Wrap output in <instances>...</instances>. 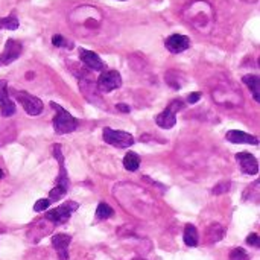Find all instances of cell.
I'll return each mask as SVG.
<instances>
[{
    "mask_svg": "<svg viewBox=\"0 0 260 260\" xmlns=\"http://www.w3.org/2000/svg\"><path fill=\"white\" fill-rule=\"evenodd\" d=\"M23 52V46L21 43H18L17 40L9 38L5 44V49L0 55V65H8L11 63H14Z\"/></svg>",
    "mask_w": 260,
    "mask_h": 260,
    "instance_id": "obj_13",
    "label": "cell"
},
{
    "mask_svg": "<svg viewBox=\"0 0 260 260\" xmlns=\"http://www.w3.org/2000/svg\"><path fill=\"white\" fill-rule=\"evenodd\" d=\"M242 82L251 90L254 101L260 102V78L257 75H245L242 78Z\"/></svg>",
    "mask_w": 260,
    "mask_h": 260,
    "instance_id": "obj_22",
    "label": "cell"
},
{
    "mask_svg": "<svg viewBox=\"0 0 260 260\" xmlns=\"http://www.w3.org/2000/svg\"><path fill=\"white\" fill-rule=\"evenodd\" d=\"M184 17L195 29L202 34L210 32L213 28V9L204 0H196V2L191 3V6L184 11Z\"/></svg>",
    "mask_w": 260,
    "mask_h": 260,
    "instance_id": "obj_2",
    "label": "cell"
},
{
    "mask_svg": "<svg viewBox=\"0 0 260 260\" xmlns=\"http://www.w3.org/2000/svg\"><path fill=\"white\" fill-rule=\"evenodd\" d=\"M20 26V21L17 17L9 15V17H2L0 18V29H6V31H15Z\"/></svg>",
    "mask_w": 260,
    "mask_h": 260,
    "instance_id": "obj_26",
    "label": "cell"
},
{
    "mask_svg": "<svg viewBox=\"0 0 260 260\" xmlns=\"http://www.w3.org/2000/svg\"><path fill=\"white\" fill-rule=\"evenodd\" d=\"M52 152H54V157L58 161L60 175H58L55 187L49 192V202L51 204L57 202L61 198H64L68 192V189H70V180H68V175H67V168H65V163H64V155H63V151H61V145H54Z\"/></svg>",
    "mask_w": 260,
    "mask_h": 260,
    "instance_id": "obj_3",
    "label": "cell"
},
{
    "mask_svg": "<svg viewBox=\"0 0 260 260\" xmlns=\"http://www.w3.org/2000/svg\"><path fill=\"white\" fill-rule=\"evenodd\" d=\"M0 113L3 117H11L15 114V104L9 98L8 82L5 79L0 81Z\"/></svg>",
    "mask_w": 260,
    "mask_h": 260,
    "instance_id": "obj_14",
    "label": "cell"
},
{
    "mask_svg": "<svg viewBox=\"0 0 260 260\" xmlns=\"http://www.w3.org/2000/svg\"><path fill=\"white\" fill-rule=\"evenodd\" d=\"M183 108H184V102H183L181 99L172 101V102L168 105L166 110L161 111V113L155 117V124H157L160 128H163V130H171V128H174V127L177 125V113H178L180 110H183Z\"/></svg>",
    "mask_w": 260,
    "mask_h": 260,
    "instance_id": "obj_8",
    "label": "cell"
},
{
    "mask_svg": "<svg viewBox=\"0 0 260 260\" xmlns=\"http://www.w3.org/2000/svg\"><path fill=\"white\" fill-rule=\"evenodd\" d=\"M116 108H117V111H121V113H124V114H128V113L131 111L130 105H127V104H117Z\"/></svg>",
    "mask_w": 260,
    "mask_h": 260,
    "instance_id": "obj_34",
    "label": "cell"
},
{
    "mask_svg": "<svg viewBox=\"0 0 260 260\" xmlns=\"http://www.w3.org/2000/svg\"><path fill=\"white\" fill-rule=\"evenodd\" d=\"M201 99V93H198V91H195V93H191V94H189V96H187V104H196L198 101Z\"/></svg>",
    "mask_w": 260,
    "mask_h": 260,
    "instance_id": "obj_33",
    "label": "cell"
},
{
    "mask_svg": "<svg viewBox=\"0 0 260 260\" xmlns=\"http://www.w3.org/2000/svg\"><path fill=\"white\" fill-rule=\"evenodd\" d=\"M124 168L130 172H135L140 168V157L135 152H128L124 157Z\"/></svg>",
    "mask_w": 260,
    "mask_h": 260,
    "instance_id": "obj_25",
    "label": "cell"
},
{
    "mask_svg": "<svg viewBox=\"0 0 260 260\" xmlns=\"http://www.w3.org/2000/svg\"><path fill=\"white\" fill-rule=\"evenodd\" d=\"M245 3H257V0H242Z\"/></svg>",
    "mask_w": 260,
    "mask_h": 260,
    "instance_id": "obj_35",
    "label": "cell"
},
{
    "mask_svg": "<svg viewBox=\"0 0 260 260\" xmlns=\"http://www.w3.org/2000/svg\"><path fill=\"white\" fill-rule=\"evenodd\" d=\"M132 260H146V259H143V257H135V259H132Z\"/></svg>",
    "mask_w": 260,
    "mask_h": 260,
    "instance_id": "obj_36",
    "label": "cell"
},
{
    "mask_svg": "<svg viewBox=\"0 0 260 260\" xmlns=\"http://www.w3.org/2000/svg\"><path fill=\"white\" fill-rule=\"evenodd\" d=\"M247 244L256 247V248H259V247H260V238H259V234H257V233H251V234L248 236V238H247Z\"/></svg>",
    "mask_w": 260,
    "mask_h": 260,
    "instance_id": "obj_32",
    "label": "cell"
},
{
    "mask_svg": "<svg viewBox=\"0 0 260 260\" xmlns=\"http://www.w3.org/2000/svg\"><path fill=\"white\" fill-rule=\"evenodd\" d=\"M227 191H230V183H228V181L219 183V184L213 189V194H215V195H221V194H224V192H227Z\"/></svg>",
    "mask_w": 260,
    "mask_h": 260,
    "instance_id": "obj_31",
    "label": "cell"
},
{
    "mask_svg": "<svg viewBox=\"0 0 260 260\" xmlns=\"http://www.w3.org/2000/svg\"><path fill=\"white\" fill-rule=\"evenodd\" d=\"M121 2H127V0H121Z\"/></svg>",
    "mask_w": 260,
    "mask_h": 260,
    "instance_id": "obj_38",
    "label": "cell"
},
{
    "mask_svg": "<svg viewBox=\"0 0 260 260\" xmlns=\"http://www.w3.org/2000/svg\"><path fill=\"white\" fill-rule=\"evenodd\" d=\"M0 178H3V171L2 169H0Z\"/></svg>",
    "mask_w": 260,
    "mask_h": 260,
    "instance_id": "obj_37",
    "label": "cell"
},
{
    "mask_svg": "<svg viewBox=\"0 0 260 260\" xmlns=\"http://www.w3.org/2000/svg\"><path fill=\"white\" fill-rule=\"evenodd\" d=\"M72 242V236L70 234H64V233H58L52 236V245L58 254L60 260H68V245Z\"/></svg>",
    "mask_w": 260,
    "mask_h": 260,
    "instance_id": "obj_17",
    "label": "cell"
},
{
    "mask_svg": "<svg viewBox=\"0 0 260 260\" xmlns=\"http://www.w3.org/2000/svg\"><path fill=\"white\" fill-rule=\"evenodd\" d=\"M104 141L111 146L121 148V149H127L131 148L134 145V137L127 132V131H117V130H111V128H105L104 130Z\"/></svg>",
    "mask_w": 260,
    "mask_h": 260,
    "instance_id": "obj_10",
    "label": "cell"
},
{
    "mask_svg": "<svg viewBox=\"0 0 260 260\" xmlns=\"http://www.w3.org/2000/svg\"><path fill=\"white\" fill-rule=\"evenodd\" d=\"M49 205H51L49 199H38V201L34 204V211L40 213V211H44V210L49 208Z\"/></svg>",
    "mask_w": 260,
    "mask_h": 260,
    "instance_id": "obj_30",
    "label": "cell"
},
{
    "mask_svg": "<svg viewBox=\"0 0 260 260\" xmlns=\"http://www.w3.org/2000/svg\"><path fill=\"white\" fill-rule=\"evenodd\" d=\"M211 98L219 105L224 107H239L242 105V93L231 87L230 84H218L215 88H211Z\"/></svg>",
    "mask_w": 260,
    "mask_h": 260,
    "instance_id": "obj_5",
    "label": "cell"
},
{
    "mask_svg": "<svg viewBox=\"0 0 260 260\" xmlns=\"http://www.w3.org/2000/svg\"><path fill=\"white\" fill-rule=\"evenodd\" d=\"M164 46H166V49L171 54H181V52L187 51L189 47H191V38H189L187 35L174 34V35L166 38Z\"/></svg>",
    "mask_w": 260,
    "mask_h": 260,
    "instance_id": "obj_15",
    "label": "cell"
},
{
    "mask_svg": "<svg viewBox=\"0 0 260 260\" xmlns=\"http://www.w3.org/2000/svg\"><path fill=\"white\" fill-rule=\"evenodd\" d=\"M79 88H81V93L84 94V98L93 104V105H96V107H101V108H107L105 104H104V99L101 96V91L98 90V85L94 84L91 79L88 78H82L79 81Z\"/></svg>",
    "mask_w": 260,
    "mask_h": 260,
    "instance_id": "obj_12",
    "label": "cell"
},
{
    "mask_svg": "<svg viewBox=\"0 0 260 260\" xmlns=\"http://www.w3.org/2000/svg\"><path fill=\"white\" fill-rule=\"evenodd\" d=\"M224 236H225V228L219 224H211L207 231H205V244L207 245H213L219 241L224 239Z\"/></svg>",
    "mask_w": 260,
    "mask_h": 260,
    "instance_id": "obj_21",
    "label": "cell"
},
{
    "mask_svg": "<svg viewBox=\"0 0 260 260\" xmlns=\"http://www.w3.org/2000/svg\"><path fill=\"white\" fill-rule=\"evenodd\" d=\"M230 260H250V256L244 248H234L230 253Z\"/></svg>",
    "mask_w": 260,
    "mask_h": 260,
    "instance_id": "obj_29",
    "label": "cell"
},
{
    "mask_svg": "<svg viewBox=\"0 0 260 260\" xmlns=\"http://www.w3.org/2000/svg\"><path fill=\"white\" fill-rule=\"evenodd\" d=\"M51 107L57 111L54 121H52V125H54V130L57 134H60V135L68 134V132H73L78 128L79 122L67 110H64L57 102H51Z\"/></svg>",
    "mask_w": 260,
    "mask_h": 260,
    "instance_id": "obj_6",
    "label": "cell"
},
{
    "mask_svg": "<svg viewBox=\"0 0 260 260\" xmlns=\"http://www.w3.org/2000/svg\"><path fill=\"white\" fill-rule=\"evenodd\" d=\"M79 58L85 64V67H88L90 70H94V72H102V70L105 68V64L101 60V57L91 51L79 49Z\"/></svg>",
    "mask_w": 260,
    "mask_h": 260,
    "instance_id": "obj_19",
    "label": "cell"
},
{
    "mask_svg": "<svg viewBox=\"0 0 260 260\" xmlns=\"http://www.w3.org/2000/svg\"><path fill=\"white\" fill-rule=\"evenodd\" d=\"M113 195L128 213L140 218L149 219L157 213V202L146 192L134 183H117L113 187Z\"/></svg>",
    "mask_w": 260,
    "mask_h": 260,
    "instance_id": "obj_1",
    "label": "cell"
},
{
    "mask_svg": "<svg viewBox=\"0 0 260 260\" xmlns=\"http://www.w3.org/2000/svg\"><path fill=\"white\" fill-rule=\"evenodd\" d=\"M70 21L75 28H82L85 31L98 29L102 23V15L94 6H79L70 15Z\"/></svg>",
    "mask_w": 260,
    "mask_h": 260,
    "instance_id": "obj_4",
    "label": "cell"
},
{
    "mask_svg": "<svg viewBox=\"0 0 260 260\" xmlns=\"http://www.w3.org/2000/svg\"><path fill=\"white\" fill-rule=\"evenodd\" d=\"M15 101L20 102V105L23 107V110H25L29 116H38L43 113V101L37 96H34V94L28 93V91H17L14 90L12 91Z\"/></svg>",
    "mask_w": 260,
    "mask_h": 260,
    "instance_id": "obj_9",
    "label": "cell"
},
{
    "mask_svg": "<svg viewBox=\"0 0 260 260\" xmlns=\"http://www.w3.org/2000/svg\"><path fill=\"white\" fill-rule=\"evenodd\" d=\"M78 208H79V204L78 202H75V201H65L61 205H58V207H55V208L47 211L44 218L47 221H51L54 225H61V224H65L70 219V216H72Z\"/></svg>",
    "mask_w": 260,
    "mask_h": 260,
    "instance_id": "obj_7",
    "label": "cell"
},
{
    "mask_svg": "<svg viewBox=\"0 0 260 260\" xmlns=\"http://www.w3.org/2000/svg\"><path fill=\"white\" fill-rule=\"evenodd\" d=\"M236 160H238L241 171L247 175H256L259 172V161L253 154L248 152H239L236 154Z\"/></svg>",
    "mask_w": 260,
    "mask_h": 260,
    "instance_id": "obj_18",
    "label": "cell"
},
{
    "mask_svg": "<svg viewBox=\"0 0 260 260\" xmlns=\"http://www.w3.org/2000/svg\"><path fill=\"white\" fill-rule=\"evenodd\" d=\"M114 215V210L111 208V205H108L107 202H101L96 208V219L98 221H104L108 219Z\"/></svg>",
    "mask_w": 260,
    "mask_h": 260,
    "instance_id": "obj_27",
    "label": "cell"
},
{
    "mask_svg": "<svg viewBox=\"0 0 260 260\" xmlns=\"http://www.w3.org/2000/svg\"><path fill=\"white\" fill-rule=\"evenodd\" d=\"M98 90L102 93H111L117 88H121L122 85V76L117 70H107V72H102L98 82Z\"/></svg>",
    "mask_w": 260,
    "mask_h": 260,
    "instance_id": "obj_11",
    "label": "cell"
},
{
    "mask_svg": "<svg viewBox=\"0 0 260 260\" xmlns=\"http://www.w3.org/2000/svg\"><path fill=\"white\" fill-rule=\"evenodd\" d=\"M166 82L168 85H171L174 90H180L184 82H186V78L183 76V73L177 72V70H169V72L166 73Z\"/></svg>",
    "mask_w": 260,
    "mask_h": 260,
    "instance_id": "obj_24",
    "label": "cell"
},
{
    "mask_svg": "<svg viewBox=\"0 0 260 260\" xmlns=\"http://www.w3.org/2000/svg\"><path fill=\"white\" fill-rule=\"evenodd\" d=\"M183 239H184V244L187 247H196L198 242H199V236H198V230L195 225L192 224H187L184 227V234H183Z\"/></svg>",
    "mask_w": 260,
    "mask_h": 260,
    "instance_id": "obj_23",
    "label": "cell"
},
{
    "mask_svg": "<svg viewBox=\"0 0 260 260\" xmlns=\"http://www.w3.org/2000/svg\"><path fill=\"white\" fill-rule=\"evenodd\" d=\"M52 44L55 47H67V49H72L73 47V43H68L61 34H57V35L52 37Z\"/></svg>",
    "mask_w": 260,
    "mask_h": 260,
    "instance_id": "obj_28",
    "label": "cell"
},
{
    "mask_svg": "<svg viewBox=\"0 0 260 260\" xmlns=\"http://www.w3.org/2000/svg\"><path fill=\"white\" fill-rule=\"evenodd\" d=\"M225 138L231 143H245V145H259V138L256 135L247 134L244 131L231 130L225 134Z\"/></svg>",
    "mask_w": 260,
    "mask_h": 260,
    "instance_id": "obj_20",
    "label": "cell"
},
{
    "mask_svg": "<svg viewBox=\"0 0 260 260\" xmlns=\"http://www.w3.org/2000/svg\"><path fill=\"white\" fill-rule=\"evenodd\" d=\"M54 227H55V225H54L51 221H47L46 218L38 219V221H35V222L31 225V228H29V231H28V238H29V241H32V242H38V241L43 238V236H46V233L52 231Z\"/></svg>",
    "mask_w": 260,
    "mask_h": 260,
    "instance_id": "obj_16",
    "label": "cell"
}]
</instances>
